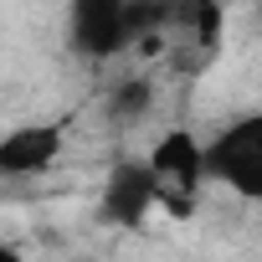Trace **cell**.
Masks as SVG:
<instances>
[{
	"label": "cell",
	"instance_id": "277c9868",
	"mask_svg": "<svg viewBox=\"0 0 262 262\" xmlns=\"http://www.w3.org/2000/svg\"><path fill=\"white\" fill-rule=\"evenodd\" d=\"M149 211H155V175H149V165L144 160H123L108 175V185H103V216L134 231V226H144Z\"/></svg>",
	"mask_w": 262,
	"mask_h": 262
},
{
	"label": "cell",
	"instance_id": "7a4b0ae2",
	"mask_svg": "<svg viewBox=\"0 0 262 262\" xmlns=\"http://www.w3.org/2000/svg\"><path fill=\"white\" fill-rule=\"evenodd\" d=\"M206 175L247 201H262V113L236 118L206 144Z\"/></svg>",
	"mask_w": 262,
	"mask_h": 262
},
{
	"label": "cell",
	"instance_id": "8992f818",
	"mask_svg": "<svg viewBox=\"0 0 262 262\" xmlns=\"http://www.w3.org/2000/svg\"><path fill=\"white\" fill-rule=\"evenodd\" d=\"M149 98H155V93H149V82H144V77H123V82L108 93V113H113L118 123H134V118L149 108Z\"/></svg>",
	"mask_w": 262,
	"mask_h": 262
},
{
	"label": "cell",
	"instance_id": "3957f363",
	"mask_svg": "<svg viewBox=\"0 0 262 262\" xmlns=\"http://www.w3.org/2000/svg\"><path fill=\"white\" fill-rule=\"evenodd\" d=\"M72 47L93 62L128 47V0H72Z\"/></svg>",
	"mask_w": 262,
	"mask_h": 262
},
{
	"label": "cell",
	"instance_id": "52a82bcc",
	"mask_svg": "<svg viewBox=\"0 0 262 262\" xmlns=\"http://www.w3.org/2000/svg\"><path fill=\"white\" fill-rule=\"evenodd\" d=\"M0 262H26L21 252H11V247H0Z\"/></svg>",
	"mask_w": 262,
	"mask_h": 262
},
{
	"label": "cell",
	"instance_id": "ba28073f",
	"mask_svg": "<svg viewBox=\"0 0 262 262\" xmlns=\"http://www.w3.org/2000/svg\"><path fill=\"white\" fill-rule=\"evenodd\" d=\"M257 11H262V6H257Z\"/></svg>",
	"mask_w": 262,
	"mask_h": 262
},
{
	"label": "cell",
	"instance_id": "5b68a950",
	"mask_svg": "<svg viewBox=\"0 0 262 262\" xmlns=\"http://www.w3.org/2000/svg\"><path fill=\"white\" fill-rule=\"evenodd\" d=\"M62 155V128L57 123H21L0 139V175H41Z\"/></svg>",
	"mask_w": 262,
	"mask_h": 262
},
{
	"label": "cell",
	"instance_id": "6da1fadb",
	"mask_svg": "<svg viewBox=\"0 0 262 262\" xmlns=\"http://www.w3.org/2000/svg\"><path fill=\"white\" fill-rule=\"evenodd\" d=\"M144 165L155 175V206H165L175 221L195 216V195L206 180V144H195V134L185 128H170Z\"/></svg>",
	"mask_w": 262,
	"mask_h": 262
}]
</instances>
